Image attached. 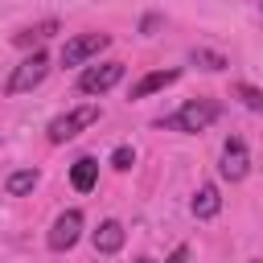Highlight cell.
Returning <instances> with one entry per match:
<instances>
[{
	"label": "cell",
	"mask_w": 263,
	"mask_h": 263,
	"mask_svg": "<svg viewBox=\"0 0 263 263\" xmlns=\"http://www.w3.org/2000/svg\"><path fill=\"white\" fill-rule=\"evenodd\" d=\"M132 164H136V148H132V144H119V148L111 152V168H119V173H127Z\"/></svg>",
	"instance_id": "obj_16"
},
{
	"label": "cell",
	"mask_w": 263,
	"mask_h": 263,
	"mask_svg": "<svg viewBox=\"0 0 263 263\" xmlns=\"http://www.w3.org/2000/svg\"><path fill=\"white\" fill-rule=\"evenodd\" d=\"M218 210H222V193H218V185H201V189L193 193V218L210 222V218H218Z\"/></svg>",
	"instance_id": "obj_11"
},
{
	"label": "cell",
	"mask_w": 263,
	"mask_h": 263,
	"mask_svg": "<svg viewBox=\"0 0 263 263\" xmlns=\"http://www.w3.org/2000/svg\"><path fill=\"white\" fill-rule=\"evenodd\" d=\"M70 185H74L78 193H90V189L99 185V160H95V156H78V160L70 164Z\"/></svg>",
	"instance_id": "obj_9"
},
{
	"label": "cell",
	"mask_w": 263,
	"mask_h": 263,
	"mask_svg": "<svg viewBox=\"0 0 263 263\" xmlns=\"http://www.w3.org/2000/svg\"><path fill=\"white\" fill-rule=\"evenodd\" d=\"M189 62L201 66V70H226V66H230V62H226L222 53H214V49H189Z\"/></svg>",
	"instance_id": "obj_13"
},
{
	"label": "cell",
	"mask_w": 263,
	"mask_h": 263,
	"mask_svg": "<svg viewBox=\"0 0 263 263\" xmlns=\"http://www.w3.org/2000/svg\"><path fill=\"white\" fill-rule=\"evenodd\" d=\"M45 74H49V58H45V49H33V53H29V58H21V66L8 74L4 95H25V90L41 86V82H45Z\"/></svg>",
	"instance_id": "obj_2"
},
{
	"label": "cell",
	"mask_w": 263,
	"mask_h": 263,
	"mask_svg": "<svg viewBox=\"0 0 263 263\" xmlns=\"http://www.w3.org/2000/svg\"><path fill=\"white\" fill-rule=\"evenodd\" d=\"M53 29H58L53 21H45V25H37V29H21V33H16V45H33V41H45Z\"/></svg>",
	"instance_id": "obj_15"
},
{
	"label": "cell",
	"mask_w": 263,
	"mask_h": 263,
	"mask_svg": "<svg viewBox=\"0 0 263 263\" xmlns=\"http://www.w3.org/2000/svg\"><path fill=\"white\" fill-rule=\"evenodd\" d=\"M123 238H127V230H123V222H115V218L99 222V230L90 234V242H95L99 255H115V251L123 247Z\"/></svg>",
	"instance_id": "obj_8"
},
{
	"label": "cell",
	"mask_w": 263,
	"mask_h": 263,
	"mask_svg": "<svg viewBox=\"0 0 263 263\" xmlns=\"http://www.w3.org/2000/svg\"><path fill=\"white\" fill-rule=\"evenodd\" d=\"M136 263H152V259H136Z\"/></svg>",
	"instance_id": "obj_18"
},
{
	"label": "cell",
	"mask_w": 263,
	"mask_h": 263,
	"mask_svg": "<svg viewBox=\"0 0 263 263\" xmlns=\"http://www.w3.org/2000/svg\"><path fill=\"white\" fill-rule=\"evenodd\" d=\"M123 82V62H103V66H86L78 74V90L82 95H107L111 86Z\"/></svg>",
	"instance_id": "obj_4"
},
{
	"label": "cell",
	"mask_w": 263,
	"mask_h": 263,
	"mask_svg": "<svg viewBox=\"0 0 263 263\" xmlns=\"http://www.w3.org/2000/svg\"><path fill=\"white\" fill-rule=\"evenodd\" d=\"M90 123H99V103H82V107L58 115V119L49 123V144H66V140H74L78 132H86Z\"/></svg>",
	"instance_id": "obj_3"
},
{
	"label": "cell",
	"mask_w": 263,
	"mask_h": 263,
	"mask_svg": "<svg viewBox=\"0 0 263 263\" xmlns=\"http://www.w3.org/2000/svg\"><path fill=\"white\" fill-rule=\"evenodd\" d=\"M177 78H181V70H152V74H144V78L132 86V99H148V95H156V90L173 86Z\"/></svg>",
	"instance_id": "obj_10"
},
{
	"label": "cell",
	"mask_w": 263,
	"mask_h": 263,
	"mask_svg": "<svg viewBox=\"0 0 263 263\" xmlns=\"http://www.w3.org/2000/svg\"><path fill=\"white\" fill-rule=\"evenodd\" d=\"M218 173L226 177V181H242L247 173H251V152H247V144L234 136V140H226V148H222V164H218Z\"/></svg>",
	"instance_id": "obj_7"
},
{
	"label": "cell",
	"mask_w": 263,
	"mask_h": 263,
	"mask_svg": "<svg viewBox=\"0 0 263 263\" xmlns=\"http://www.w3.org/2000/svg\"><path fill=\"white\" fill-rule=\"evenodd\" d=\"M111 45V37L107 33H78V37H70L66 45H62V66H82V62H90L99 49H107Z\"/></svg>",
	"instance_id": "obj_5"
},
{
	"label": "cell",
	"mask_w": 263,
	"mask_h": 263,
	"mask_svg": "<svg viewBox=\"0 0 263 263\" xmlns=\"http://www.w3.org/2000/svg\"><path fill=\"white\" fill-rule=\"evenodd\" d=\"M234 95L242 99V107H247V111H255V115H263V90H255L251 82H238V86H234Z\"/></svg>",
	"instance_id": "obj_14"
},
{
	"label": "cell",
	"mask_w": 263,
	"mask_h": 263,
	"mask_svg": "<svg viewBox=\"0 0 263 263\" xmlns=\"http://www.w3.org/2000/svg\"><path fill=\"white\" fill-rule=\"evenodd\" d=\"M185 259H189V247H177V251H173L164 263H185Z\"/></svg>",
	"instance_id": "obj_17"
},
{
	"label": "cell",
	"mask_w": 263,
	"mask_h": 263,
	"mask_svg": "<svg viewBox=\"0 0 263 263\" xmlns=\"http://www.w3.org/2000/svg\"><path fill=\"white\" fill-rule=\"evenodd\" d=\"M218 115H222L218 103H210V99H189V103H181L173 115L156 119V127H168V132H205Z\"/></svg>",
	"instance_id": "obj_1"
},
{
	"label": "cell",
	"mask_w": 263,
	"mask_h": 263,
	"mask_svg": "<svg viewBox=\"0 0 263 263\" xmlns=\"http://www.w3.org/2000/svg\"><path fill=\"white\" fill-rule=\"evenodd\" d=\"M82 238V210H66L49 226V251H70Z\"/></svg>",
	"instance_id": "obj_6"
},
{
	"label": "cell",
	"mask_w": 263,
	"mask_h": 263,
	"mask_svg": "<svg viewBox=\"0 0 263 263\" xmlns=\"http://www.w3.org/2000/svg\"><path fill=\"white\" fill-rule=\"evenodd\" d=\"M37 168H16V173H8V181H4V193L8 197H25V193H33L37 189Z\"/></svg>",
	"instance_id": "obj_12"
}]
</instances>
